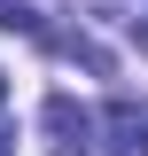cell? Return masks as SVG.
Listing matches in <instances>:
<instances>
[{
  "label": "cell",
  "mask_w": 148,
  "mask_h": 156,
  "mask_svg": "<svg viewBox=\"0 0 148 156\" xmlns=\"http://www.w3.org/2000/svg\"><path fill=\"white\" fill-rule=\"evenodd\" d=\"M0 23H8V31H31V39H47V23H39V0H0Z\"/></svg>",
  "instance_id": "3957f363"
},
{
  "label": "cell",
  "mask_w": 148,
  "mask_h": 156,
  "mask_svg": "<svg viewBox=\"0 0 148 156\" xmlns=\"http://www.w3.org/2000/svg\"><path fill=\"white\" fill-rule=\"evenodd\" d=\"M0 101H8V78H0Z\"/></svg>",
  "instance_id": "5b68a950"
},
{
  "label": "cell",
  "mask_w": 148,
  "mask_h": 156,
  "mask_svg": "<svg viewBox=\"0 0 148 156\" xmlns=\"http://www.w3.org/2000/svg\"><path fill=\"white\" fill-rule=\"evenodd\" d=\"M93 156H148V101H109L93 117Z\"/></svg>",
  "instance_id": "7a4b0ae2"
},
{
  "label": "cell",
  "mask_w": 148,
  "mask_h": 156,
  "mask_svg": "<svg viewBox=\"0 0 148 156\" xmlns=\"http://www.w3.org/2000/svg\"><path fill=\"white\" fill-rule=\"evenodd\" d=\"M0 156H16V133H0Z\"/></svg>",
  "instance_id": "277c9868"
},
{
  "label": "cell",
  "mask_w": 148,
  "mask_h": 156,
  "mask_svg": "<svg viewBox=\"0 0 148 156\" xmlns=\"http://www.w3.org/2000/svg\"><path fill=\"white\" fill-rule=\"evenodd\" d=\"M39 133H47V156H93V109H78L70 94H47Z\"/></svg>",
  "instance_id": "6da1fadb"
}]
</instances>
